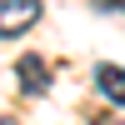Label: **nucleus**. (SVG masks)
<instances>
[{
    "label": "nucleus",
    "mask_w": 125,
    "mask_h": 125,
    "mask_svg": "<svg viewBox=\"0 0 125 125\" xmlns=\"http://www.w3.org/2000/svg\"><path fill=\"white\" fill-rule=\"evenodd\" d=\"M35 20H40V0H0V40L25 35Z\"/></svg>",
    "instance_id": "f257e3e1"
},
{
    "label": "nucleus",
    "mask_w": 125,
    "mask_h": 125,
    "mask_svg": "<svg viewBox=\"0 0 125 125\" xmlns=\"http://www.w3.org/2000/svg\"><path fill=\"white\" fill-rule=\"evenodd\" d=\"M95 90L110 100V105H125V70L115 65V60H100L95 65Z\"/></svg>",
    "instance_id": "7ed1b4c3"
},
{
    "label": "nucleus",
    "mask_w": 125,
    "mask_h": 125,
    "mask_svg": "<svg viewBox=\"0 0 125 125\" xmlns=\"http://www.w3.org/2000/svg\"><path fill=\"white\" fill-rule=\"evenodd\" d=\"M15 75H20V90H25V95H45V90H50V70H45L40 55H20Z\"/></svg>",
    "instance_id": "f03ea898"
}]
</instances>
